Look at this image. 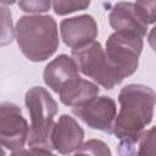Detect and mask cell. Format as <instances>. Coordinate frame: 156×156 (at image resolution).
I'll return each mask as SVG.
<instances>
[{"mask_svg":"<svg viewBox=\"0 0 156 156\" xmlns=\"http://www.w3.org/2000/svg\"><path fill=\"white\" fill-rule=\"evenodd\" d=\"M119 112L116 116L113 134L119 140V152H134L144 128L151 122L156 93L146 85L129 84L119 91Z\"/></svg>","mask_w":156,"mask_h":156,"instance_id":"cell-1","label":"cell"},{"mask_svg":"<svg viewBox=\"0 0 156 156\" xmlns=\"http://www.w3.org/2000/svg\"><path fill=\"white\" fill-rule=\"evenodd\" d=\"M78 67L73 57L60 55L49 62L44 69V82L55 93L58 94L61 88L71 79L78 77Z\"/></svg>","mask_w":156,"mask_h":156,"instance_id":"cell-11","label":"cell"},{"mask_svg":"<svg viewBox=\"0 0 156 156\" xmlns=\"http://www.w3.org/2000/svg\"><path fill=\"white\" fill-rule=\"evenodd\" d=\"M136 154L140 156H156V126L143 132Z\"/></svg>","mask_w":156,"mask_h":156,"instance_id":"cell-13","label":"cell"},{"mask_svg":"<svg viewBox=\"0 0 156 156\" xmlns=\"http://www.w3.org/2000/svg\"><path fill=\"white\" fill-rule=\"evenodd\" d=\"M99 94V88L93 82L80 78L79 76L68 80L58 91L60 100L66 106H79L83 105Z\"/></svg>","mask_w":156,"mask_h":156,"instance_id":"cell-12","label":"cell"},{"mask_svg":"<svg viewBox=\"0 0 156 156\" xmlns=\"http://www.w3.org/2000/svg\"><path fill=\"white\" fill-rule=\"evenodd\" d=\"M72 112L88 127L106 133H113L117 107L115 100L110 96H96L83 105L72 107Z\"/></svg>","mask_w":156,"mask_h":156,"instance_id":"cell-7","label":"cell"},{"mask_svg":"<svg viewBox=\"0 0 156 156\" xmlns=\"http://www.w3.org/2000/svg\"><path fill=\"white\" fill-rule=\"evenodd\" d=\"M13 39V28H12V17L11 12L5 7L1 6V45H6L11 43Z\"/></svg>","mask_w":156,"mask_h":156,"instance_id":"cell-17","label":"cell"},{"mask_svg":"<svg viewBox=\"0 0 156 156\" xmlns=\"http://www.w3.org/2000/svg\"><path fill=\"white\" fill-rule=\"evenodd\" d=\"M134 5L139 16L147 26L156 22V0H136Z\"/></svg>","mask_w":156,"mask_h":156,"instance_id":"cell-15","label":"cell"},{"mask_svg":"<svg viewBox=\"0 0 156 156\" xmlns=\"http://www.w3.org/2000/svg\"><path fill=\"white\" fill-rule=\"evenodd\" d=\"M76 154H89V155H100V156H110L111 155V150L107 147V145L101 141V140H96V139H91L85 141L84 144H82Z\"/></svg>","mask_w":156,"mask_h":156,"instance_id":"cell-16","label":"cell"},{"mask_svg":"<svg viewBox=\"0 0 156 156\" xmlns=\"http://www.w3.org/2000/svg\"><path fill=\"white\" fill-rule=\"evenodd\" d=\"M143 35L135 32L117 30L106 41V56L115 72L123 80L133 74L139 65L143 50Z\"/></svg>","mask_w":156,"mask_h":156,"instance_id":"cell-4","label":"cell"},{"mask_svg":"<svg viewBox=\"0 0 156 156\" xmlns=\"http://www.w3.org/2000/svg\"><path fill=\"white\" fill-rule=\"evenodd\" d=\"M108 21L115 32L128 30L139 33L144 37L147 30V24L141 20L133 2L122 1L116 4L110 12Z\"/></svg>","mask_w":156,"mask_h":156,"instance_id":"cell-10","label":"cell"},{"mask_svg":"<svg viewBox=\"0 0 156 156\" xmlns=\"http://www.w3.org/2000/svg\"><path fill=\"white\" fill-rule=\"evenodd\" d=\"M72 57L84 76L106 89H113L115 85L122 82L108 62L106 52L99 41L94 40L85 46L72 49Z\"/></svg>","mask_w":156,"mask_h":156,"instance_id":"cell-5","label":"cell"},{"mask_svg":"<svg viewBox=\"0 0 156 156\" xmlns=\"http://www.w3.org/2000/svg\"><path fill=\"white\" fill-rule=\"evenodd\" d=\"M17 44L30 61L48 60L58 48L57 24L51 16H22L15 28Z\"/></svg>","mask_w":156,"mask_h":156,"instance_id":"cell-3","label":"cell"},{"mask_svg":"<svg viewBox=\"0 0 156 156\" xmlns=\"http://www.w3.org/2000/svg\"><path fill=\"white\" fill-rule=\"evenodd\" d=\"M83 138L84 132L77 121L68 115H62L52 128L51 144L57 152L66 155L76 152L82 145Z\"/></svg>","mask_w":156,"mask_h":156,"instance_id":"cell-9","label":"cell"},{"mask_svg":"<svg viewBox=\"0 0 156 156\" xmlns=\"http://www.w3.org/2000/svg\"><path fill=\"white\" fill-rule=\"evenodd\" d=\"M89 5H90V0H52L54 11L61 16L76 11L85 10Z\"/></svg>","mask_w":156,"mask_h":156,"instance_id":"cell-14","label":"cell"},{"mask_svg":"<svg viewBox=\"0 0 156 156\" xmlns=\"http://www.w3.org/2000/svg\"><path fill=\"white\" fill-rule=\"evenodd\" d=\"M51 2L52 0H18V6L24 12L41 13L50 10Z\"/></svg>","mask_w":156,"mask_h":156,"instance_id":"cell-18","label":"cell"},{"mask_svg":"<svg viewBox=\"0 0 156 156\" xmlns=\"http://www.w3.org/2000/svg\"><path fill=\"white\" fill-rule=\"evenodd\" d=\"M60 32L67 46L78 49L95 40L98 37V26L90 15H80L61 21Z\"/></svg>","mask_w":156,"mask_h":156,"instance_id":"cell-8","label":"cell"},{"mask_svg":"<svg viewBox=\"0 0 156 156\" xmlns=\"http://www.w3.org/2000/svg\"><path fill=\"white\" fill-rule=\"evenodd\" d=\"M147 41L150 44V46L152 48V50L156 52V26L149 32V35H147Z\"/></svg>","mask_w":156,"mask_h":156,"instance_id":"cell-19","label":"cell"},{"mask_svg":"<svg viewBox=\"0 0 156 156\" xmlns=\"http://www.w3.org/2000/svg\"><path fill=\"white\" fill-rule=\"evenodd\" d=\"M29 127L21 108L12 102L0 105V144L12 152L21 150L28 140Z\"/></svg>","mask_w":156,"mask_h":156,"instance_id":"cell-6","label":"cell"},{"mask_svg":"<svg viewBox=\"0 0 156 156\" xmlns=\"http://www.w3.org/2000/svg\"><path fill=\"white\" fill-rule=\"evenodd\" d=\"M17 0H1V4L2 5H12V4H15Z\"/></svg>","mask_w":156,"mask_h":156,"instance_id":"cell-20","label":"cell"},{"mask_svg":"<svg viewBox=\"0 0 156 156\" xmlns=\"http://www.w3.org/2000/svg\"><path fill=\"white\" fill-rule=\"evenodd\" d=\"M26 106L30 116L28 133L29 151H15L12 155H48L52 152L51 133L55 126L54 118L57 113V104L49 91L43 87H33L26 93Z\"/></svg>","mask_w":156,"mask_h":156,"instance_id":"cell-2","label":"cell"}]
</instances>
